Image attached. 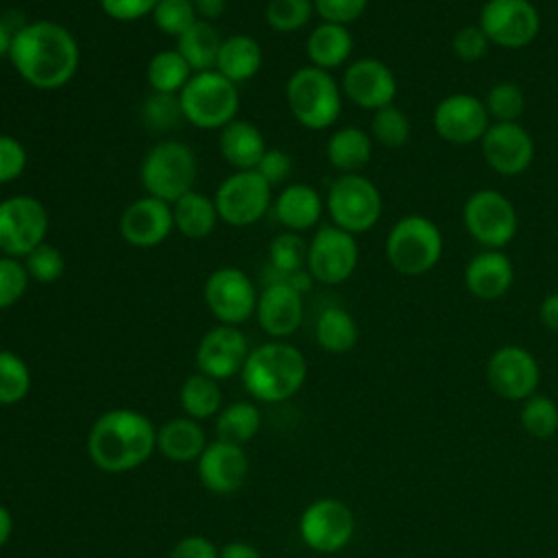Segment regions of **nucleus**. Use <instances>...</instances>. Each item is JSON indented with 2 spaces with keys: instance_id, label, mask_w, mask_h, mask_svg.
I'll list each match as a JSON object with an SVG mask.
<instances>
[{
  "instance_id": "052dcab7",
  "label": "nucleus",
  "mask_w": 558,
  "mask_h": 558,
  "mask_svg": "<svg viewBox=\"0 0 558 558\" xmlns=\"http://www.w3.org/2000/svg\"><path fill=\"white\" fill-rule=\"evenodd\" d=\"M192 2H196V0H192Z\"/></svg>"
},
{
  "instance_id": "f3484780",
  "label": "nucleus",
  "mask_w": 558,
  "mask_h": 558,
  "mask_svg": "<svg viewBox=\"0 0 558 558\" xmlns=\"http://www.w3.org/2000/svg\"><path fill=\"white\" fill-rule=\"evenodd\" d=\"M432 126L436 135L449 144L466 146L480 142L490 126V116L484 107V100L456 92L440 98L432 111Z\"/></svg>"
},
{
  "instance_id": "6e6d98bb",
  "label": "nucleus",
  "mask_w": 558,
  "mask_h": 558,
  "mask_svg": "<svg viewBox=\"0 0 558 558\" xmlns=\"http://www.w3.org/2000/svg\"><path fill=\"white\" fill-rule=\"evenodd\" d=\"M220 558H262V554L246 541H231L220 547Z\"/></svg>"
},
{
  "instance_id": "ea45409f",
  "label": "nucleus",
  "mask_w": 558,
  "mask_h": 558,
  "mask_svg": "<svg viewBox=\"0 0 558 558\" xmlns=\"http://www.w3.org/2000/svg\"><path fill=\"white\" fill-rule=\"evenodd\" d=\"M31 390V368L13 351L0 349V405L20 403Z\"/></svg>"
},
{
  "instance_id": "49530a36",
  "label": "nucleus",
  "mask_w": 558,
  "mask_h": 558,
  "mask_svg": "<svg viewBox=\"0 0 558 558\" xmlns=\"http://www.w3.org/2000/svg\"><path fill=\"white\" fill-rule=\"evenodd\" d=\"M28 272L22 259L0 255V310L13 307L28 288Z\"/></svg>"
},
{
  "instance_id": "c03bdc74",
  "label": "nucleus",
  "mask_w": 558,
  "mask_h": 558,
  "mask_svg": "<svg viewBox=\"0 0 558 558\" xmlns=\"http://www.w3.org/2000/svg\"><path fill=\"white\" fill-rule=\"evenodd\" d=\"M142 120L153 131H170L183 120L179 94L153 92L142 105Z\"/></svg>"
},
{
  "instance_id": "864d4df0",
  "label": "nucleus",
  "mask_w": 558,
  "mask_h": 558,
  "mask_svg": "<svg viewBox=\"0 0 558 558\" xmlns=\"http://www.w3.org/2000/svg\"><path fill=\"white\" fill-rule=\"evenodd\" d=\"M168 558H220V549L201 534L183 536L172 549Z\"/></svg>"
},
{
  "instance_id": "58836bf2",
  "label": "nucleus",
  "mask_w": 558,
  "mask_h": 558,
  "mask_svg": "<svg viewBox=\"0 0 558 558\" xmlns=\"http://www.w3.org/2000/svg\"><path fill=\"white\" fill-rule=\"evenodd\" d=\"M482 100L490 122H519L525 111V94L512 81H499L490 85Z\"/></svg>"
},
{
  "instance_id": "f03ea898",
  "label": "nucleus",
  "mask_w": 558,
  "mask_h": 558,
  "mask_svg": "<svg viewBox=\"0 0 558 558\" xmlns=\"http://www.w3.org/2000/svg\"><path fill=\"white\" fill-rule=\"evenodd\" d=\"M157 449L153 421L129 408L100 414L87 434L89 460L107 473H126L142 466Z\"/></svg>"
},
{
  "instance_id": "a878e982",
  "label": "nucleus",
  "mask_w": 558,
  "mask_h": 558,
  "mask_svg": "<svg viewBox=\"0 0 558 558\" xmlns=\"http://www.w3.org/2000/svg\"><path fill=\"white\" fill-rule=\"evenodd\" d=\"M218 148L233 170H255L268 150L262 131L248 120H231L220 129Z\"/></svg>"
},
{
  "instance_id": "aec40b11",
  "label": "nucleus",
  "mask_w": 558,
  "mask_h": 558,
  "mask_svg": "<svg viewBox=\"0 0 558 558\" xmlns=\"http://www.w3.org/2000/svg\"><path fill=\"white\" fill-rule=\"evenodd\" d=\"M251 349L246 336L233 325L211 327L196 347V366L216 381L242 373Z\"/></svg>"
},
{
  "instance_id": "6e6552de",
  "label": "nucleus",
  "mask_w": 558,
  "mask_h": 558,
  "mask_svg": "<svg viewBox=\"0 0 558 558\" xmlns=\"http://www.w3.org/2000/svg\"><path fill=\"white\" fill-rule=\"evenodd\" d=\"M325 211L331 218V225L349 231L351 235H360L371 231L381 214L384 198L379 187L364 174H340L327 190Z\"/></svg>"
},
{
  "instance_id": "423d86ee",
  "label": "nucleus",
  "mask_w": 558,
  "mask_h": 558,
  "mask_svg": "<svg viewBox=\"0 0 558 558\" xmlns=\"http://www.w3.org/2000/svg\"><path fill=\"white\" fill-rule=\"evenodd\" d=\"M198 159L194 150L179 140H161L142 159L140 181L148 196L166 203L179 201L194 190Z\"/></svg>"
},
{
  "instance_id": "473e14b6",
  "label": "nucleus",
  "mask_w": 558,
  "mask_h": 558,
  "mask_svg": "<svg viewBox=\"0 0 558 558\" xmlns=\"http://www.w3.org/2000/svg\"><path fill=\"white\" fill-rule=\"evenodd\" d=\"M314 336L323 351L347 353L355 347L360 331L355 318L344 307L329 305L318 314Z\"/></svg>"
},
{
  "instance_id": "39448f33",
  "label": "nucleus",
  "mask_w": 558,
  "mask_h": 558,
  "mask_svg": "<svg viewBox=\"0 0 558 558\" xmlns=\"http://www.w3.org/2000/svg\"><path fill=\"white\" fill-rule=\"evenodd\" d=\"M286 102L301 126L310 131H325L340 118L342 89L331 72L303 65L294 70L286 83Z\"/></svg>"
},
{
  "instance_id": "4d7b16f0",
  "label": "nucleus",
  "mask_w": 558,
  "mask_h": 558,
  "mask_svg": "<svg viewBox=\"0 0 558 558\" xmlns=\"http://www.w3.org/2000/svg\"><path fill=\"white\" fill-rule=\"evenodd\" d=\"M194 7H196L198 17L207 20V22H211L225 13V0H196Z\"/></svg>"
},
{
  "instance_id": "2f4dec72",
  "label": "nucleus",
  "mask_w": 558,
  "mask_h": 558,
  "mask_svg": "<svg viewBox=\"0 0 558 558\" xmlns=\"http://www.w3.org/2000/svg\"><path fill=\"white\" fill-rule=\"evenodd\" d=\"M220 44L222 37L218 28L201 17L181 37H177V50L187 61L192 72L214 70Z\"/></svg>"
},
{
  "instance_id": "b1692460",
  "label": "nucleus",
  "mask_w": 558,
  "mask_h": 558,
  "mask_svg": "<svg viewBox=\"0 0 558 558\" xmlns=\"http://www.w3.org/2000/svg\"><path fill=\"white\" fill-rule=\"evenodd\" d=\"M462 281L469 294L480 301L501 299L514 281L512 259L504 251L482 248L466 262Z\"/></svg>"
},
{
  "instance_id": "c756f323",
  "label": "nucleus",
  "mask_w": 558,
  "mask_h": 558,
  "mask_svg": "<svg viewBox=\"0 0 558 558\" xmlns=\"http://www.w3.org/2000/svg\"><path fill=\"white\" fill-rule=\"evenodd\" d=\"M205 442V432L198 421L190 416H177L157 429V449L172 462L198 460Z\"/></svg>"
},
{
  "instance_id": "5701e85b",
  "label": "nucleus",
  "mask_w": 558,
  "mask_h": 558,
  "mask_svg": "<svg viewBox=\"0 0 558 558\" xmlns=\"http://www.w3.org/2000/svg\"><path fill=\"white\" fill-rule=\"evenodd\" d=\"M255 318L268 336L288 338L301 327L303 294L286 279L264 283V290L257 296Z\"/></svg>"
},
{
  "instance_id": "ddd939ff",
  "label": "nucleus",
  "mask_w": 558,
  "mask_h": 558,
  "mask_svg": "<svg viewBox=\"0 0 558 558\" xmlns=\"http://www.w3.org/2000/svg\"><path fill=\"white\" fill-rule=\"evenodd\" d=\"M360 262L355 235L336 225H323L307 242V272L316 283L338 286L347 281Z\"/></svg>"
},
{
  "instance_id": "c85d7f7f",
  "label": "nucleus",
  "mask_w": 558,
  "mask_h": 558,
  "mask_svg": "<svg viewBox=\"0 0 558 558\" xmlns=\"http://www.w3.org/2000/svg\"><path fill=\"white\" fill-rule=\"evenodd\" d=\"M262 61H264V54H262L259 41L251 35L240 33L222 39L214 70H218L231 83L240 85L259 72Z\"/></svg>"
},
{
  "instance_id": "72a5a7b5",
  "label": "nucleus",
  "mask_w": 558,
  "mask_h": 558,
  "mask_svg": "<svg viewBox=\"0 0 558 558\" xmlns=\"http://www.w3.org/2000/svg\"><path fill=\"white\" fill-rule=\"evenodd\" d=\"M179 403L183 412L194 421L211 418L222 405V390L214 377L198 371L181 384Z\"/></svg>"
},
{
  "instance_id": "09e8293b",
  "label": "nucleus",
  "mask_w": 558,
  "mask_h": 558,
  "mask_svg": "<svg viewBox=\"0 0 558 558\" xmlns=\"http://www.w3.org/2000/svg\"><path fill=\"white\" fill-rule=\"evenodd\" d=\"M368 9V0H314V13L320 22L349 26Z\"/></svg>"
},
{
  "instance_id": "7c9ffc66",
  "label": "nucleus",
  "mask_w": 558,
  "mask_h": 558,
  "mask_svg": "<svg viewBox=\"0 0 558 558\" xmlns=\"http://www.w3.org/2000/svg\"><path fill=\"white\" fill-rule=\"evenodd\" d=\"M172 218L174 229L181 231L187 240H203L211 235L220 220L214 198L196 190L183 194L179 201L172 203Z\"/></svg>"
},
{
  "instance_id": "0eeeda50",
  "label": "nucleus",
  "mask_w": 558,
  "mask_h": 558,
  "mask_svg": "<svg viewBox=\"0 0 558 558\" xmlns=\"http://www.w3.org/2000/svg\"><path fill=\"white\" fill-rule=\"evenodd\" d=\"M183 120L203 131H220L235 120L240 109L238 85L225 78L218 70L194 72L179 92Z\"/></svg>"
},
{
  "instance_id": "9d476101",
  "label": "nucleus",
  "mask_w": 558,
  "mask_h": 558,
  "mask_svg": "<svg viewBox=\"0 0 558 558\" xmlns=\"http://www.w3.org/2000/svg\"><path fill=\"white\" fill-rule=\"evenodd\" d=\"M48 209L31 194H13L0 201V253L24 259L46 242Z\"/></svg>"
},
{
  "instance_id": "cd10ccee",
  "label": "nucleus",
  "mask_w": 558,
  "mask_h": 558,
  "mask_svg": "<svg viewBox=\"0 0 558 558\" xmlns=\"http://www.w3.org/2000/svg\"><path fill=\"white\" fill-rule=\"evenodd\" d=\"M325 155L329 166L336 168L340 174L360 172L373 157V137L362 126H340L329 135Z\"/></svg>"
},
{
  "instance_id": "f704fd0d",
  "label": "nucleus",
  "mask_w": 558,
  "mask_h": 558,
  "mask_svg": "<svg viewBox=\"0 0 558 558\" xmlns=\"http://www.w3.org/2000/svg\"><path fill=\"white\" fill-rule=\"evenodd\" d=\"M192 74H194L192 68L179 54L177 48L159 50L157 54L150 57L146 68V81L150 89L161 94H179Z\"/></svg>"
},
{
  "instance_id": "3c124183",
  "label": "nucleus",
  "mask_w": 558,
  "mask_h": 558,
  "mask_svg": "<svg viewBox=\"0 0 558 558\" xmlns=\"http://www.w3.org/2000/svg\"><path fill=\"white\" fill-rule=\"evenodd\" d=\"M159 0H98L102 13L116 22H135L153 15Z\"/></svg>"
},
{
  "instance_id": "a18cd8bd",
  "label": "nucleus",
  "mask_w": 558,
  "mask_h": 558,
  "mask_svg": "<svg viewBox=\"0 0 558 558\" xmlns=\"http://www.w3.org/2000/svg\"><path fill=\"white\" fill-rule=\"evenodd\" d=\"M22 262L26 266L28 277L37 283H52L65 270V259H63L61 251L54 244H48V242L33 248Z\"/></svg>"
},
{
  "instance_id": "c9c22d12",
  "label": "nucleus",
  "mask_w": 558,
  "mask_h": 558,
  "mask_svg": "<svg viewBox=\"0 0 558 558\" xmlns=\"http://www.w3.org/2000/svg\"><path fill=\"white\" fill-rule=\"evenodd\" d=\"M262 425V414L257 405L248 401H235L227 405L218 418H216V434L220 440L233 442V445H244L248 442Z\"/></svg>"
},
{
  "instance_id": "37998d69",
  "label": "nucleus",
  "mask_w": 558,
  "mask_h": 558,
  "mask_svg": "<svg viewBox=\"0 0 558 558\" xmlns=\"http://www.w3.org/2000/svg\"><path fill=\"white\" fill-rule=\"evenodd\" d=\"M150 17L159 33L181 37L198 20V13L192 0H159Z\"/></svg>"
},
{
  "instance_id": "79ce46f5",
  "label": "nucleus",
  "mask_w": 558,
  "mask_h": 558,
  "mask_svg": "<svg viewBox=\"0 0 558 558\" xmlns=\"http://www.w3.org/2000/svg\"><path fill=\"white\" fill-rule=\"evenodd\" d=\"M314 0H268L264 9L266 24L277 33H296L310 24Z\"/></svg>"
},
{
  "instance_id": "bf43d9fd",
  "label": "nucleus",
  "mask_w": 558,
  "mask_h": 558,
  "mask_svg": "<svg viewBox=\"0 0 558 558\" xmlns=\"http://www.w3.org/2000/svg\"><path fill=\"white\" fill-rule=\"evenodd\" d=\"M13 35H15V31H11V26L0 17V59L9 57V50H11V44H13Z\"/></svg>"
},
{
  "instance_id": "e433bc0d",
  "label": "nucleus",
  "mask_w": 558,
  "mask_h": 558,
  "mask_svg": "<svg viewBox=\"0 0 558 558\" xmlns=\"http://www.w3.org/2000/svg\"><path fill=\"white\" fill-rule=\"evenodd\" d=\"M305 264H307V242L299 233L283 231L270 240L268 268L272 272L288 279L290 275L303 270Z\"/></svg>"
},
{
  "instance_id": "7ed1b4c3",
  "label": "nucleus",
  "mask_w": 558,
  "mask_h": 558,
  "mask_svg": "<svg viewBox=\"0 0 558 558\" xmlns=\"http://www.w3.org/2000/svg\"><path fill=\"white\" fill-rule=\"evenodd\" d=\"M240 375L253 399L279 403L301 390L307 377V362L294 344L270 340L251 349Z\"/></svg>"
},
{
  "instance_id": "393cba45",
  "label": "nucleus",
  "mask_w": 558,
  "mask_h": 558,
  "mask_svg": "<svg viewBox=\"0 0 558 558\" xmlns=\"http://www.w3.org/2000/svg\"><path fill=\"white\" fill-rule=\"evenodd\" d=\"M325 198L307 183H290L272 201V214L286 231H307L320 222Z\"/></svg>"
},
{
  "instance_id": "4be33fe9",
  "label": "nucleus",
  "mask_w": 558,
  "mask_h": 558,
  "mask_svg": "<svg viewBox=\"0 0 558 558\" xmlns=\"http://www.w3.org/2000/svg\"><path fill=\"white\" fill-rule=\"evenodd\" d=\"M203 486L216 495H231L242 488L248 473V458L242 445L216 438L196 460Z\"/></svg>"
},
{
  "instance_id": "13d9d810",
  "label": "nucleus",
  "mask_w": 558,
  "mask_h": 558,
  "mask_svg": "<svg viewBox=\"0 0 558 558\" xmlns=\"http://www.w3.org/2000/svg\"><path fill=\"white\" fill-rule=\"evenodd\" d=\"M11 532H13V517H11L9 508L0 504V547H4L9 543Z\"/></svg>"
},
{
  "instance_id": "20e7f679",
  "label": "nucleus",
  "mask_w": 558,
  "mask_h": 558,
  "mask_svg": "<svg viewBox=\"0 0 558 558\" xmlns=\"http://www.w3.org/2000/svg\"><path fill=\"white\" fill-rule=\"evenodd\" d=\"M445 240L440 227L423 214L401 216L388 231L384 253L388 264L403 277H423L442 257Z\"/></svg>"
},
{
  "instance_id": "6ab92c4d",
  "label": "nucleus",
  "mask_w": 558,
  "mask_h": 558,
  "mask_svg": "<svg viewBox=\"0 0 558 558\" xmlns=\"http://www.w3.org/2000/svg\"><path fill=\"white\" fill-rule=\"evenodd\" d=\"M480 150L486 166L501 177L523 174L534 159V140L521 122H490Z\"/></svg>"
},
{
  "instance_id": "a211bd4d",
  "label": "nucleus",
  "mask_w": 558,
  "mask_h": 558,
  "mask_svg": "<svg viewBox=\"0 0 558 558\" xmlns=\"http://www.w3.org/2000/svg\"><path fill=\"white\" fill-rule=\"evenodd\" d=\"M340 89L355 107L377 111L395 105L399 85L395 72L381 59L362 57L344 68Z\"/></svg>"
},
{
  "instance_id": "412c9836",
  "label": "nucleus",
  "mask_w": 558,
  "mask_h": 558,
  "mask_svg": "<svg viewBox=\"0 0 558 558\" xmlns=\"http://www.w3.org/2000/svg\"><path fill=\"white\" fill-rule=\"evenodd\" d=\"M118 229L126 244L137 248H153L168 240L174 229L172 205L148 194L140 196L124 207Z\"/></svg>"
},
{
  "instance_id": "2eb2a0df",
  "label": "nucleus",
  "mask_w": 558,
  "mask_h": 558,
  "mask_svg": "<svg viewBox=\"0 0 558 558\" xmlns=\"http://www.w3.org/2000/svg\"><path fill=\"white\" fill-rule=\"evenodd\" d=\"M203 296L211 316L220 325L238 327L255 316L259 294L244 270L235 266H222L207 277Z\"/></svg>"
},
{
  "instance_id": "4c0bfd02",
  "label": "nucleus",
  "mask_w": 558,
  "mask_h": 558,
  "mask_svg": "<svg viewBox=\"0 0 558 558\" xmlns=\"http://www.w3.org/2000/svg\"><path fill=\"white\" fill-rule=\"evenodd\" d=\"M519 421L527 436L536 440H547L558 432V405L551 397L534 392L523 401Z\"/></svg>"
},
{
  "instance_id": "f8f14e48",
  "label": "nucleus",
  "mask_w": 558,
  "mask_h": 558,
  "mask_svg": "<svg viewBox=\"0 0 558 558\" xmlns=\"http://www.w3.org/2000/svg\"><path fill=\"white\" fill-rule=\"evenodd\" d=\"M218 218L229 227H251L266 216L272 205V187L257 170H235L216 190Z\"/></svg>"
},
{
  "instance_id": "a19ab883",
  "label": "nucleus",
  "mask_w": 558,
  "mask_h": 558,
  "mask_svg": "<svg viewBox=\"0 0 558 558\" xmlns=\"http://www.w3.org/2000/svg\"><path fill=\"white\" fill-rule=\"evenodd\" d=\"M368 133H371L373 142L381 144L384 148H401L408 144L412 126H410L408 116L399 107L388 105V107L373 111Z\"/></svg>"
},
{
  "instance_id": "dca6fc26",
  "label": "nucleus",
  "mask_w": 558,
  "mask_h": 558,
  "mask_svg": "<svg viewBox=\"0 0 558 558\" xmlns=\"http://www.w3.org/2000/svg\"><path fill=\"white\" fill-rule=\"evenodd\" d=\"M486 381L497 397L525 401L541 384V366L527 349L504 344L495 349L486 362Z\"/></svg>"
},
{
  "instance_id": "5fc2aeb1",
  "label": "nucleus",
  "mask_w": 558,
  "mask_h": 558,
  "mask_svg": "<svg viewBox=\"0 0 558 558\" xmlns=\"http://www.w3.org/2000/svg\"><path fill=\"white\" fill-rule=\"evenodd\" d=\"M538 320L545 329L558 333V292H551L541 301Z\"/></svg>"
},
{
  "instance_id": "4468645a",
  "label": "nucleus",
  "mask_w": 558,
  "mask_h": 558,
  "mask_svg": "<svg viewBox=\"0 0 558 558\" xmlns=\"http://www.w3.org/2000/svg\"><path fill=\"white\" fill-rule=\"evenodd\" d=\"M355 532L351 508L333 497L312 501L299 519L301 541L318 554H336L349 545Z\"/></svg>"
},
{
  "instance_id": "8fccbe9b",
  "label": "nucleus",
  "mask_w": 558,
  "mask_h": 558,
  "mask_svg": "<svg viewBox=\"0 0 558 558\" xmlns=\"http://www.w3.org/2000/svg\"><path fill=\"white\" fill-rule=\"evenodd\" d=\"M26 161L24 144L13 135L0 133V185L15 181L26 170Z\"/></svg>"
},
{
  "instance_id": "603ef678",
  "label": "nucleus",
  "mask_w": 558,
  "mask_h": 558,
  "mask_svg": "<svg viewBox=\"0 0 558 558\" xmlns=\"http://www.w3.org/2000/svg\"><path fill=\"white\" fill-rule=\"evenodd\" d=\"M257 174L270 185V187H277L281 185L290 172H292V159L288 153H283L281 148H268L264 153V157L259 159L257 163Z\"/></svg>"
},
{
  "instance_id": "de8ad7c7",
  "label": "nucleus",
  "mask_w": 558,
  "mask_h": 558,
  "mask_svg": "<svg viewBox=\"0 0 558 558\" xmlns=\"http://www.w3.org/2000/svg\"><path fill=\"white\" fill-rule=\"evenodd\" d=\"M490 48L488 37L477 24H464L460 26L453 37H451V52L462 61V63H477L486 57Z\"/></svg>"
},
{
  "instance_id": "bb28decb",
  "label": "nucleus",
  "mask_w": 558,
  "mask_h": 558,
  "mask_svg": "<svg viewBox=\"0 0 558 558\" xmlns=\"http://www.w3.org/2000/svg\"><path fill=\"white\" fill-rule=\"evenodd\" d=\"M353 52V35L349 26L320 22L314 26L305 39V54L310 65L320 70H336L349 61Z\"/></svg>"
},
{
  "instance_id": "9b49d317",
  "label": "nucleus",
  "mask_w": 558,
  "mask_h": 558,
  "mask_svg": "<svg viewBox=\"0 0 558 558\" xmlns=\"http://www.w3.org/2000/svg\"><path fill=\"white\" fill-rule=\"evenodd\" d=\"M477 26L490 46L521 50L541 33V13L532 0H486L477 15Z\"/></svg>"
},
{
  "instance_id": "f257e3e1",
  "label": "nucleus",
  "mask_w": 558,
  "mask_h": 558,
  "mask_svg": "<svg viewBox=\"0 0 558 558\" xmlns=\"http://www.w3.org/2000/svg\"><path fill=\"white\" fill-rule=\"evenodd\" d=\"M9 61L26 85L52 92L74 78L81 50L78 41L63 24L35 20L15 31Z\"/></svg>"
},
{
  "instance_id": "1a4fd4ad",
  "label": "nucleus",
  "mask_w": 558,
  "mask_h": 558,
  "mask_svg": "<svg viewBox=\"0 0 558 558\" xmlns=\"http://www.w3.org/2000/svg\"><path fill=\"white\" fill-rule=\"evenodd\" d=\"M462 225L482 248L504 251L517 235L519 216L504 192L480 187L462 205Z\"/></svg>"
}]
</instances>
